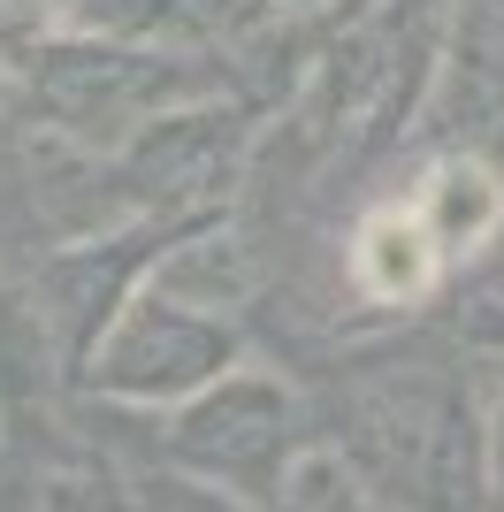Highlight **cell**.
<instances>
[{"instance_id":"6da1fadb","label":"cell","mask_w":504,"mask_h":512,"mask_svg":"<svg viewBox=\"0 0 504 512\" xmlns=\"http://www.w3.org/2000/svg\"><path fill=\"white\" fill-rule=\"evenodd\" d=\"M497 222H504L497 176H489L482 161H443V169H428L405 199L375 207L352 230V283L367 299L405 306V299H420V291H436Z\"/></svg>"}]
</instances>
